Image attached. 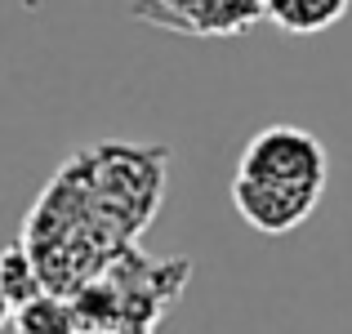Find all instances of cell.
Returning a JSON list of instances; mask_svg holds the SVG:
<instances>
[{"instance_id": "obj_1", "label": "cell", "mask_w": 352, "mask_h": 334, "mask_svg": "<svg viewBox=\"0 0 352 334\" xmlns=\"http://www.w3.org/2000/svg\"><path fill=\"white\" fill-rule=\"evenodd\" d=\"M170 147L103 138L50 174L23 219L18 245L54 294H76L116 254L143 241L170 188Z\"/></svg>"}, {"instance_id": "obj_2", "label": "cell", "mask_w": 352, "mask_h": 334, "mask_svg": "<svg viewBox=\"0 0 352 334\" xmlns=\"http://www.w3.org/2000/svg\"><path fill=\"white\" fill-rule=\"evenodd\" d=\"M330 183V152L303 125H263L245 138L232 174V210L258 236L303 227Z\"/></svg>"}, {"instance_id": "obj_3", "label": "cell", "mask_w": 352, "mask_h": 334, "mask_svg": "<svg viewBox=\"0 0 352 334\" xmlns=\"http://www.w3.org/2000/svg\"><path fill=\"white\" fill-rule=\"evenodd\" d=\"M192 281V258H156L143 245L116 254L94 281H85L72 299L80 334L85 330H129V334H161V321L174 312Z\"/></svg>"}, {"instance_id": "obj_4", "label": "cell", "mask_w": 352, "mask_h": 334, "mask_svg": "<svg viewBox=\"0 0 352 334\" xmlns=\"http://www.w3.org/2000/svg\"><path fill=\"white\" fill-rule=\"evenodd\" d=\"M129 18L188 41H232L263 23V0H129Z\"/></svg>"}, {"instance_id": "obj_5", "label": "cell", "mask_w": 352, "mask_h": 334, "mask_svg": "<svg viewBox=\"0 0 352 334\" xmlns=\"http://www.w3.org/2000/svg\"><path fill=\"white\" fill-rule=\"evenodd\" d=\"M352 0H263V18L285 36H321L348 14Z\"/></svg>"}, {"instance_id": "obj_6", "label": "cell", "mask_w": 352, "mask_h": 334, "mask_svg": "<svg viewBox=\"0 0 352 334\" xmlns=\"http://www.w3.org/2000/svg\"><path fill=\"white\" fill-rule=\"evenodd\" d=\"M9 326H14V334H80L72 299L67 294H54V290H41L27 303H18Z\"/></svg>"}, {"instance_id": "obj_7", "label": "cell", "mask_w": 352, "mask_h": 334, "mask_svg": "<svg viewBox=\"0 0 352 334\" xmlns=\"http://www.w3.org/2000/svg\"><path fill=\"white\" fill-rule=\"evenodd\" d=\"M45 285H41V276H36V267H32V258H27V249L18 245H5L0 249V294L9 299V308H18V303H27L32 294H41Z\"/></svg>"}, {"instance_id": "obj_8", "label": "cell", "mask_w": 352, "mask_h": 334, "mask_svg": "<svg viewBox=\"0 0 352 334\" xmlns=\"http://www.w3.org/2000/svg\"><path fill=\"white\" fill-rule=\"evenodd\" d=\"M9 317H14V308H9V299L0 294V330H9Z\"/></svg>"}, {"instance_id": "obj_9", "label": "cell", "mask_w": 352, "mask_h": 334, "mask_svg": "<svg viewBox=\"0 0 352 334\" xmlns=\"http://www.w3.org/2000/svg\"><path fill=\"white\" fill-rule=\"evenodd\" d=\"M85 334H129V330H85Z\"/></svg>"}]
</instances>
